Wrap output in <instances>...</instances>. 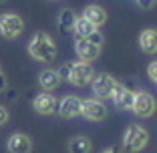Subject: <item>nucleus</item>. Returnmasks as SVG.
Returning <instances> with one entry per match:
<instances>
[{
	"instance_id": "obj_21",
	"label": "nucleus",
	"mask_w": 157,
	"mask_h": 153,
	"mask_svg": "<svg viewBox=\"0 0 157 153\" xmlns=\"http://www.w3.org/2000/svg\"><path fill=\"white\" fill-rule=\"evenodd\" d=\"M147 75L151 81H157V63H151V65L147 67Z\"/></svg>"
},
{
	"instance_id": "obj_14",
	"label": "nucleus",
	"mask_w": 157,
	"mask_h": 153,
	"mask_svg": "<svg viewBox=\"0 0 157 153\" xmlns=\"http://www.w3.org/2000/svg\"><path fill=\"white\" fill-rule=\"evenodd\" d=\"M139 47L143 48L145 52H155V48H157V33L153 30V28L143 30V33L139 34Z\"/></svg>"
},
{
	"instance_id": "obj_11",
	"label": "nucleus",
	"mask_w": 157,
	"mask_h": 153,
	"mask_svg": "<svg viewBox=\"0 0 157 153\" xmlns=\"http://www.w3.org/2000/svg\"><path fill=\"white\" fill-rule=\"evenodd\" d=\"M33 105H34V109H36L40 115H52V113H56V105H59V101H56L51 93H40V95L34 97Z\"/></svg>"
},
{
	"instance_id": "obj_16",
	"label": "nucleus",
	"mask_w": 157,
	"mask_h": 153,
	"mask_svg": "<svg viewBox=\"0 0 157 153\" xmlns=\"http://www.w3.org/2000/svg\"><path fill=\"white\" fill-rule=\"evenodd\" d=\"M95 30H97V26H93V24L89 22V20H85L83 16L75 20L73 33H75V38H77V40H78V38H87L89 34H91V33H95Z\"/></svg>"
},
{
	"instance_id": "obj_24",
	"label": "nucleus",
	"mask_w": 157,
	"mask_h": 153,
	"mask_svg": "<svg viewBox=\"0 0 157 153\" xmlns=\"http://www.w3.org/2000/svg\"><path fill=\"white\" fill-rule=\"evenodd\" d=\"M4 89H6V77L0 73V91H4Z\"/></svg>"
},
{
	"instance_id": "obj_7",
	"label": "nucleus",
	"mask_w": 157,
	"mask_h": 153,
	"mask_svg": "<svg viewBox=\"0 0 157 153\" xmlns=\"http://www.w3.org/2000/svg\"><path fill=\"white\" fill-rule=\"evenodd\" d=\"M81 113L89 121H103L107 117V107L101 99H87L81 101Z\"/></svg>"
},
{
	"instance_id": "obj_15",
	"label": "nucleus",
	"mask_w": 157,
	"mask_h": 153,
	"mask_svg": "<svg viewBox=\"0 0 157 153\" xmlns=\"http://www.w3.org/2000/svg\"><path fill=\"white\" fill-rule=\"evenodd\" d=\"M60 83L59 75H56V71H42L40 75H38V85H40L44 91H52V89H56Z\"/></svg>"
},
{
	"instance_id": "obj_9",
	"label": "nucleus",
	"mask_w": 157,
	"mask_h": 153,
	"mask_svg": "<svg viewBox=\"0 0 157 153\" xmlns=\"http://www.w3.org/2000/svg\"><path fill=\"white\" fill-rule=\"evenodd\" d=\"M56 111L63 119H73V117L81 115V99L77 97H65L56 105Z\"/></svg>"
},
{
	"instance_id": "obj_10",
	"label": "nucleus",
	"mask_w": 157,
	"mask_h": 153,
	"mask_svg": "<svg viewBox=\"0 0 157 153\" xmlns=\"http://www.w3.org/2000/svg\"><path fill=\"white\" fill-rule=\"evenodd\" d=\"M133 91H129L127 87H123V85L117 83L115 89H113V103H115V107H119V109H131L133 107Z\"/></svg>"
},
{
	"instance_id": "obj_25",
	"label": "nucleus",
	"mask_w": 157,
	"mask_h": 153,
	"mask_svg": "<svg viewBox=\"0 0 157 153\" xmlns=\"http://www.w3.org/2000/svg\"><path fill=\"white\" fill-rule=\"evenodd\" d=\"M103 153H119L117 149H107V151H103Z\"/></svg>"
},
{
	"instance_id": "obj_2",
	"label": "nucleus",
	"mask_w": 157,
	"mask_h": 153,
	"mask_svg": "<svg viewBox=\"0 0 157 153\" xmlns=\"http://www.w3.org/2000/svg\"><path fill=\"white\" fill-rule=\"evenodd\" d=\"M149 137H147V131L141 129L139 125H129L127 131H125V137H123V145L127 151L131 153H137L147 145Z\"/></svg>"
},
{
	"instance_id": "obj_5",
	"label": "nucleus",
	"mask_w": 157,
	"mask_h": 153,
	"mask_svg": "<svg viewBox=\"0 0 157 153\" xmlns=\"http://www.w3.org/2000/svg\"><path fill=\"white\" fill-rule=\"evenodd\" d=\"M135 111V115L145 119V117H151L153 111H155V99L151 97L149 93L145 91H139V93L133 95V107H131Z\"/></svg>"
},
{
	"instance_id": "obj_26",
	"label": "nucleus",
	"mask_w": 157,
	"mask_h": 153,
	"mask_svg": "<svg viewBox=\"0 0 157 153\" xmlns=\"http://www.w3.org/2000/svg\"><path fill=\"white\" fill-rule=\"evenodd\" d=\"M0 2H6V0H0Z\"/></svg>"
},
{
	"instance_id": "obj_23",
	"label": "nucleus",
	"mask_w": 157,
	"mask_h": 153,
	"mask_svg": "<svg viewBox=\"0 0 157 153\" xmlns=\"http://www.w3.org/2000/svg\"><path fill=\"white\" fill-rule=\"evenodd\" d=\"M6 121H8V111H6L4 107H0V125H4Z\"/></svg>"
},
{
	"instance_id": "obj_8",
	"label": "nucleus",
	"mask_w": 157,
	"mask_h": 153,
	"mask_svg": "<svg viewBox=\"0 0 157 153\" xmlns=\"http://www.w3.org/2000/svg\"><path fill=\"white\" fill-rule=\"evenodd\" d=\"M75 51H77L78 59L85 60V63H91V60H95L99 55H101V47L89 42L87 38H78L77 44H75Z\"/></svg>"
},
{
	"instance_id": "obj_3",
	"label": "nucleus",
	"mask_w": 157,
	"mask_h": 153,
	"mask_svg": "<svg viewBox=\"0 0 157 153\" xmlns=\"http://www.w3.org/2000/svg\"><path fill=\"white\" fill-rule=\"evenodd\" d=\"M93 67L91 63H85V60H78L71 65V73H69V81L75 87H85L87 83H91L93 79Z\"/></svg>"
},
{
	"instance_id": "obj_1",
	"label": "nucleus",
	"mask_w": 157,
	"mask_h": 153,
	"mask_svg": "<svg viewBox=\"0 0 157 153\" xmlns=\"http://www.w3.org/2000/svg\"><path fill=\"white\" fill-rule=\"evenodd\" d=\"M28 52L40 63H51L56 56V44L46 33H36L28 42Z\"/></svg>"
},
{
	"instance_id": "obj_19",
	"label": "nucleus",
	"mask_w": 157,
	"mask_h": 153,
	"mask_svg": "<svg viewBox=\"0 0 157 153\" xmlns=\"http://www.w3.org/2000/svg\"><path fill=\"white\" fill-rule=\"evenodd\" d=\"M87 40H89V42H93V44H99V47H101L103 36H101V33H99V30H95V33H91V34L87 36Z\"/></svg>"
},
{
	"instance_id": "obj_18",
	"label": "nucleus",
	"mask_w": 157,
	"mask_h": 153,
	"mask_svg": "<svg viewBox=\"0 0 157 153\" xmlns=\"http://www.w3.org/2000/svg\"><path fill=\"white\" fill-rule=\"evenodd\" d=\"M69 151L71 153H89L91 151V141L87 137H75L69 143Z\"/></svg>"
},
{
	"instance_id": "obj_22",
	"label": "nucleus",
	"mask_w": 157,
	"mask_h": 153,
	"mask_svg": "<svg viewBox=\"0 0 157 153\" xmlns=\"http://www.w3.org/2000/svg\"><path fill=\"white\" fill-rule=\"evenodd\" d=\"M137 4L141 6V8H145V10H147V8H151V6L155 4V0H137Z\"/></svg>"
},
{
	"instance_id": "obj_20",
	"label": "nucleus",
	"mask_w": 157,
	"mask_h": 153,
	"mask_svg": "<svg viewBox=\"0 0 157 153\" xmlns=\"http://www.w3.org/2000/svg\"><path fill=\"white\" fill-rule=\"evenodd\" d=\"M69 73H71V65H63L59 71H56L59 79H65V81H69Z\"/></svg>"
},
{
	"instance_id": "obj_12",
	"label": "nucleus",
	"mask_w": 157,
	"mask_h": 153,
	"mask_svg": "<svg viewBox=\"0 0 157 153\" xmlns=\"http://www.w3.org/2000/svg\"><path fill=\"white\" fill-rule=\"evenodd\" d=\"M33 149V141L22 133H14L8 139V151L10 153H30Z\"/></svg>"
},
{
	"instance_id": "obj_13",
	"label": "nucleus",
	"mask_w": 157,
	"mask_h": 153,
	"mask_svg": "<svg viewBox=\"0 0 157 153\" xmlns=\"http://www.w3.org/2000/svg\"><path fill=\"white\" fill-rule=\"evenodd\" d=\"M83 18L89 20L93 26H101V24L107 22V12L101 8V6L91 4V6H87V8L83 10Z\"/></svg>"
},
{
	"instance_id": "obj_6",
	"label": "nucleus",
	"mask_w": 157,
	"mask_h": 153,
	"mask_svg": "<svg viewBox=\"0 0 157 153\" xmlns=\"http://www.w3.org/2000/svg\"><path fill=\"white\" fill-rule=\"evenodd\" d=\"M91 83H93V93L97 95V99H107V97H111L117 81L113 79L111 75L101 73V75H93Z\"/></svg>"
},
{
	"instance_id": "obj_17",
	"label": "nucleus",
	"mask_w": 157,
	"mask_h": 153,
	"mask_svg": "<svg viewBox=\"0 0 157 153\" xmlns=\"http://www.w3.org/2000/svg\"><path fill=\"white\" fill-rule=\"evenodd\" d=\"M75 20H77V14H75L71 8L63 10L60 16H59V28H60V33H73Z\"/></svg>"
},
{
	"instance_id": "obj_4",
	"label": "nucleus",
	"mask_w": 157,
	"mask_h": 153,
	"mask_svg": "<svg viewBox=\"0 0 157 153\" xmlns=\"http://www.w3.org/2000/svg\"><path fill=\"white\" fill-rule=\"evenodd\" d=\"M24 28V22L16 14H2L0 16V34L4 38H16Z\"/></svg>"
}]
</instances>
